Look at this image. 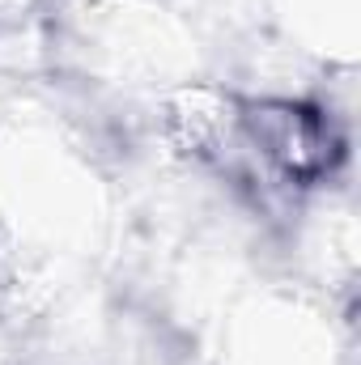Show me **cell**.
Wrapping results in <instances>:
<instances>
[{
  "instance_id": "cell-1",
  "label": "cell",
  "mask_w": 361,
  "mask_h": 365,
  "mask_svg": "<svg viewBox=\"0 0 361 365\" xmlns=\"http://www.w3.org/2000/svg\"><path fill=\"white\" fill-rule=\"evenodd\" d=\"M255 136H260V149L272 162L280 170L298 175V179H310V175L327 170L332 158H336L332 132L310 110H298V106H264V110H255Z\"/></svg>"
}]
</instances>
